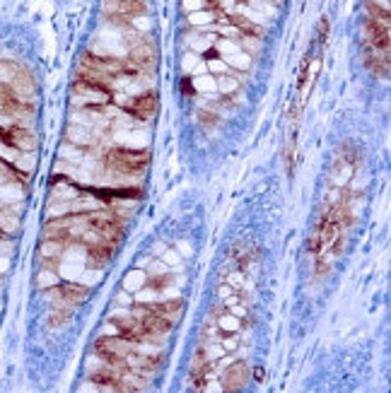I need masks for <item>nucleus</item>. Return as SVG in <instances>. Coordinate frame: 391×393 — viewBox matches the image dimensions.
I'll return each instance as SVG.
<instances>
[{
    "instance_id": "20",
    "label": "nucleus",
    "mask_w": 391,
    "mask_h": 393,
    "mask_svg": "<svg viewBox=\"0 0 391 393\" xmlns=\"http://www.w3.org/2000/svg\"><path fill=\"white\" fill-rule=\"evenodd\" d=\"M210 70H215V73H230V65L225 60H210Z\"/></svg>"
},
{
    "instance_id": "8",
    "label": "nucleus",
    "mask_w": 391,
    "mask_h": 393,
    "mask_svg": "<svg viewBox=\"0 0 391 393\" xmlns=\"http://www.w3.org/2000/svg\"><path fill=\"white\" fill-rule=\"evenodd\" d=\"M150 311H155V314L164 316V319H169L172 324H177L179 314H181V300H174V302H157V304H150L148 306Z\"/></svg>"
},
{
    "instance_id": "13",
    "label": "nucleus",
    "mask_w": 391,
    "mask_h": 393,
    "mask_svg": "<svg viewBox=\"0 0 391 393\" xmlns=\"http://www.w3.org/2000/svg\"><path fill=\"white\" fill-rule=\"evenodd\" d=\"M82 148H78V145L73 143H65L63 148H60V159H70V162H80L82 159V153H80Z\"/></svg>"
},
{
    "instance_id": "19",
    "label": "nucleus",
    "mask_w": 391,
    "mask_h": 393,
    "mask_svg": "<svg viewBox=\"0 0 391 393\" xmlns=\"http://www.w3.org/2000/svg\"><path fill=\"white\" fill-rule=\"evenodd\" d=\"M201 123H203V126H208V128H213L215 123H218V116H215L213 111H201Z\"/></svg>"
},
{
    "instance_id": "10",
    "label": "nucleus",
    "mask_w": 391,
    "mask_h": 393,
    "mask_svg": "<svg viewBox=\"0 0 391 393\" xmlns=\"http://www.w3.org/2000/svg\"><path fill=\"white\" fill-rule=\"evenodd\" d=\"M237 46L244 51L247 56H256L258 49H261V36H254V34H239L237 36Z\"/></svg>"
},
{
    "instance_id": "14",
    "label": "nucleus",
    "mask_w": 391,
    "mask_h": 393,
    "mask_svg": "<svg viewBox=\"0 0 391 393\" xmlns=\"http://www.w3.org/2000/svg\"><path fill=\"white\" fill-rule=\"evenodd\" d=\"M193 85H196V89H201V92H215L218 89V82H215V78H208V75H199V78L193 80Z\"/></svg>"
},
{
    "instance_id": "27",
    "label": "nucleus",
    "mask_w": 391,
    "mask_h": 393,
    "mask_svg": "<svg viewBox=\"0 0 391 393\" xmlns=\"http://www.w3.org/2000/svg\"><path fill=\"white\" fill-rule=\"evenodd\" d=\"M273 3H276V5H280V3H282V0H273Z\"/></svg>"
},
{
    "instance_id": "22",
    "label": "nucleus",
    "mask_w": 391,
    "mask_h": 393,
    "mask_svg": "<svg viewBox=\"0 0 391 393\" xmlns=\"http://www.w3.org/2000/svg\"><path fill=\"white\" fill-rule=\"evenodd\" d=\"M196 63H199V56H196V54H188V58H183V68H186V70H191Z\"/></svg>"
},
{
    "instance_id": "12",
    "label": "nucleus",
    "mask_w": 391,
    "mask_h": 393,
    "mask_svg": "<svg viewBox=\"0 0 391 393\" xmlns=\"http://www.w3.org/2000/svg\"><path fill=\"white\" fill-rule=\"evenodd\" d=\"M215 82H218V89L223 94H232L239 87V80L232 78V75H220V78H215Z\"/></svg>"
},
{
    "instance_id": "11",
    "label": "nucleus",
    "mask_w": 391,
    "mask_h": 393,
    "mask_svg": "<svg viewBox=\"0 0 391 393\" xmlns=\"http://www.w3.org/2000/svg\"><path fill=\"white\" fill-rule=\"evenodd\" d=\"M188 22H191L193 27L210 25V22H215V12H210V10H193L191 15H188Z\"/></svg>"
},
{
    "instance_id": "6",
    "label": "nucleus",
    "mask_w": 391,
    "mask_h": 393,
    "mask_svg": "<svg viewBox=\"0 0 391 393\" xmlns=\"http://www.w3.org/2000/svg\"><path fill=\"white\" fill-rule=\"evenodd\" d=\"M131 63H135L138 68H153L155 65V49L148 44V41H138V44L131 49V56H129Z\"/></svg>"
},
{
    "instance_id": "26",
    "label": "nucleus",
    "mask_w": 391,
    "mask_h": 393,
    "mask_svg": "<svg viewBox=\"0 0 391 393\" xmlns=\"http://www.w3.org/2000/svg\"><path fill=\"white\" fill-rule=\"evenodd\" d=\"M179 251H181V254H188L191 249H188V244H179Z\"/></svg>"
},
{
    "instance_id": "7",
    "label": "nucleus",
    "mask_w": 391,
    "mask_h": 393,
    "mask_svg": "<svg viewBox=\"0 0 391 393\" xmlns=\"http://www.w3.org/2000/svg\"><path fill=\"white\" fill-rule=\"evenodd\" d=\"M70 316H73V306H54V309H49V314H46V326L49 328H63V326H68Z\"/></svg>"
},
{
    "instance_id": "15",
    "label": "nucleus",
    "mask_w": 391,
    "mask_h": 393,
    "mask_svg": "<svg viewBox=\"0 0 391 393\" xmlns=\"http://www.w3.org/2000/svg\"><path fill=\"white\" fill-rule=\"evenodd\" d=\"M218 326H220V330H225V333H234V330L239 328V321H237V316H220Z\"/></svg>"
},
{
    "instance_id": "16",
    "label": "nucleus",
    "mask_w": 391,
    "mask_h": 393,
    "mask_svg": "<svg viewBox=\"0 0 391 393\" xmlns=\"http://www.w3.org/2000/svg\"><path fill=\"white\" fill-rule=\"evenodd\" d=\"M140 287H145V278L140 271L131 273L129 278H126V290H140Z\"/></svg>"
},
{
    "instance_id": "2",
    "label": "nucleus",
    "mask_w": 391,
    "mask_h": 393,
    "mask_svg": "<svg viewBox=\"0 0 391 393\" xmlns=\"http://www.w3.org/2000/svg\"><path fill=\"white\" fill-rule=\"evenodd\" d=\"M107 167L114 169V174L129 179L131 174H143V169L150 162L148 150H126V148H114L107 153Z\"/></svg>"
},
{
    "instance_id": "1",
    "label": "nucleus",
    "mask_w": 391,
    "mask_h": 393,
    "mask_svg": "<svg viewBox=\"0 0 391 393\" xmlns=\"http://www.w3.org/2000/svg\"><path fill=\"white\" fill-rule=\"evenodd\" d=\"M34 99L36 82L27 65L0 56V290L10 271L27 186L36 167Z\"/></svg>"
},
{
    "instance_id": "24",
    "label": "nucleus",
    "mask_w": 391,
    "mask_h": 393,
    "mask_svg": "<svg viewBox=\"0 0 391 393\" xmlns=\"http://www.w3.org/2000/svg\"><path fill=\"white\" fill-rule=\"evenodd\" d=\"M237 0H215V5H220V8H232Z\"/></svg>"
},
{
    "instance_id": "17",
    "label": "nucleus",
    "mask_w": 391,
    "mask_h": 393,
    "mask_svg": "<svg viewBox=\"0 0 391 393\" xmlns=\"http://www.w3.org/2000/svg\"><path fill=\"white\" fill-rule=\"evenodd\" d=\"M205 5H215V0H183V8H186L188 12L203 10Z\"/></svg>"
},
{
    "instance_id": "25",
    "label": "nucleus",
    "mask_w": 391,
    "mask_h": 393,
    "mask_svg": "<svg viewBox=\"0 0 391 393\" xmlns=\"http://www.w3.org/2000/svg\"><path fill=\"white\" fill-rule=\"evenodd\" d=\"M164 263H177V254L167 251V254H164Z\"/></svg>"
},
{
    "instance_id": "9",
    "label": "nucleus",
    "mask_w": 391,
    "mask_h": 393,
    "mask_svg": "<svg viewBox=\"0 0 391 393\" xmlns=\"http://www.w3.org/2000/svg\"><path fill=\"white\" fill-rule=\"evenodd\" d=\"M68 143L78 145V148H82V145H92L94 135L89 133V128L80 126V123H73V126L68 128Z\"/></svg>"
},
{
    "instance_id": "4",
    "label": "nucleus",
    "mask_w": 391,
    "mask_h": 393,
    "mask_svg": "<svg viewBox=\"0 0 391 393\" xmlns=\"http://www.w3.org/2000/svg\"><path fill=\"white\" fill-rule=\"evenodd\" d=\"M116 99H119L135 118H140V121H150V118L157 113V97H155V92H140L129 99L124 97H116Z\"/></svg>"
},
{
    "instance_id": "18",
    "label": "nucleus",
    "mask_w": 391,
    "mask_h": 393,
    "mask_svg": "<svg viewBox=\"0 0 391 393\" xmlns=\"http://www.w3.org/2000/svg\"><path fill=\"white\" fill-rule=\"evenodd\" d=\"M210 44H215L213 36H205V39H196V36H193V39H191L193 51H208V49H210Z\"/></svg>"
},
{
    "instance_id": "3",
    "label": "nucleus",
    "mask_w": 391,
    "mask_h": 393,
    "mask_svg": "<svg viewBox=\"0 0 391 393\" xmlns=\"http://www.w3.org/2000/svg\"><path fill=\"white\" fill-rule=\"evenodd\" d=\"M135 350V340L124 338V335H109L100 338L94 345V355H100L107 364H124V359Z\"/></svg>"
},
{
    "instance_id": "21",
    "label": "nucleus",
    "mask_w": 391,
    "mask_h": 393,
    "mask_svg": "<svg viewBox=\"0 0 391 393\" xmlns=\"http://www.w3.org/2000/svg\"><path fill=\"white\" fill-rule=\"evenodd\" d=\"M181 89H183V94H186V97H196V89H193V80H186V78H183V80H181Z\"/></svg>"
},
{
    "instance_id": "5",
    "label": "nucleus",
    "mask_w": 391,
    "mask_h": 393,
    "mask_svg": "<svg viewBox=\"0 0 391 393\" xmlns=\"http://www.w3.org/2000/svg\"><path fill=\"white\" fill-rule=\"evenodd\" d=\"M249 383V364L234 362L223 374V391H239Z\"/></svg>"
},
{
    "instance_id": "23",
    "label": "nucleus",
    "mask_w": 391,
    "mask_h": 393,
    "mask_svg": "<svg viewBox=\"0 0 391 393\" xmlns=\"http://www.w3.org/2000/svg\"><path fill=\"white\" fill-rule=\"evenodd\" d=\"M234 348H237V340H234V338L223 340V350H234Z\"/></svg>"
}]
</instances>
